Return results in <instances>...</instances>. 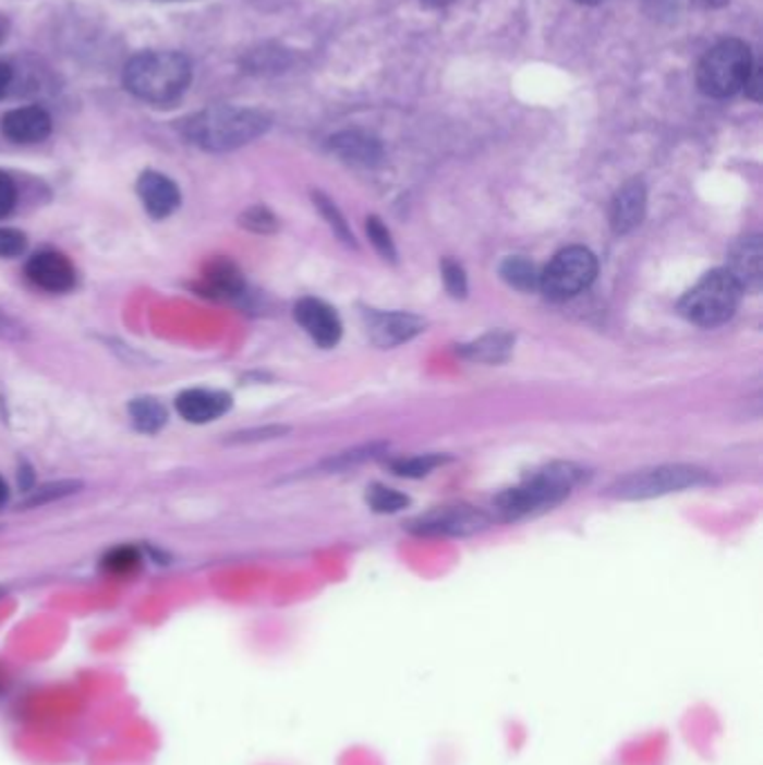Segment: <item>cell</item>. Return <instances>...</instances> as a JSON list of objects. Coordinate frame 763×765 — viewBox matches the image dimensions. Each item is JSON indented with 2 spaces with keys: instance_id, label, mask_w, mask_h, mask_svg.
<instances>
[{
  "instance_id": "cell-29",
  "label": "cell",
  "mask_w": 763,
  "mask_h": 765,
  "mask_svg": "<svg viewBox=\"0 0 763 765\" xmlns=\"http://www.w3.org/2000/svg\"><path fill=\"white\" fill-rule=\"evenodd\" d=\"M367 238L370 242L374 244V248L384 255L386 260L395 263L397 260V248H395V242H392V233L388 231V227L380 222L376 216L367 218Z\"/></svg>"
},
{
  "instance_id": "cell-1",
  "label": "cell",
  "mask_w": 763,
  "mask_h": 765,
  "mask_svg": "<svg viewBox=\"0 0 763 765\" xmlns=\"http://www.w3.org/2000/svg\"><path fill=\"white\" fill-rule=\"evenodd\" d=\"M269 125L271 119L261 110L214 106L189 117L182 123V133L202 150L229 153L263 137Z\"/></svg>"
},
{
  "instance_id": "cell-4",
  "label": "cell",
  "mask_w": 763,
  "mask_h": 765,
  "mask_svg": "<svg viewBox=\"0 0 763 765\" xmlns=\"http://www.w3.org/2000/svg\"><path fill=\"white\" fill-rule=\"evenodd\" d=\"M741 295V287L726 269H714L683 295L678 312L694 325L716 327L735 316Z\"/></svg>"
},
{
  "instance_id": "cell-10",
  "label": "cell",
  "mask_w": 763,
  "mask_h": 765,
  "mask_svg": "<svg viewBox=\"0 0 763 765\" xmlns=\"http://www.w3.org/2000/svg\"><path fill=\"white\" fill-rule=\"evenodd\" d=\"M426 329V320L405 312H370L367 333L376 348H397Z\"/></svg>"
},
{
  "instance_id": "cell-9",
  "label": "cell",
  "mask_w": 763,
  "mask_h": 765,
  "mask_svg": "<svg viewBox=\"0 0 763 765\" xmlns=\"http://www.w3.org/2000/svg\"><path fill=\"white\" fill-rule=\"evenodd\" d=\"M293 318L310 336L314 343L323 350L334 348L343 336V323L338 314L318 298H303L295 303Z\"/></svg>"
},
{
  "instance_id": "cell-26",
  "label": "cell",
  "mask_w": 763,
  "mask_h": 765,
  "mask_svg": "<svg viewBox=\"0 0 763 765\" xmlns=\"http://www.w3.org/2000/svg\"><path fill=\"white\" fill-rule=\"evenodd\" d=\"M365 499H367V503H370V508L374 510V513H380V515L399 513V510H403L410 503V499L403 493H399L395 488H388V486H380V484L367 488V497Z\"/></svg>"
},
{
  "instance_id": "cell-34",
  "label": "cell",
  "mask_w": 763,
  "mask_h": 765,
  "mask_svg": "<svg viewBox=\"0 0 763 765\" xmlns=\"http://www.w3.org/2000/svg\"><path fill=\"white\" fill-rule=\"evenodd\" d=\"M16 184L12 182V178L8 173L0 170V220L8 218L10 212L16 206Z\"/></svg>"
},
{
  "instance_id": "cell-13",
  "label": "cell",
  "mask_w": 763,
  "mask_h": 765,
  "mask_svg": "<svg viewBox=\"0 0 763 765\" xmlns=\"http://www.w3.org/2000/svg\"><path fill=\"white\" fill-rule=\"evenodd\" d=\"M741 291L756 293L763 284V244L759 235L741 238L732 248L726 269Z\"/></svg>"
},
{
  "instance_id": "cell-39",
  "label": "cell",
  "mask_w": 763,
  "mask_h": 765,
  "mask_svg": "<svg viewBox=\"0 0 763 765\" xmlns=\"http://www.w3.org/2000/svg\"><path fill=\"white\" fill-rule=\"evenodd\" d=\"M423 3L431 5V8H444V5H450L452 0H423Z\"/></svg>"
},
{
  "instance_id": "cell-16",
  "label": "cell",
  "mask_w": 763,
  "mask_h": 765,
  "mask_svg": "<svg viewBox=\"0 0 763 765\" xmlns=\"http://www.w3.org/2000/svg\"><path fill=\"white\" fill-rule=\"evenodd\" d=\"M175 408L184 421L202 425L220 418L231 408V397L220 390H186L175 399Z\"/></svg>"
},
{
  "instance_id": "cell-30",
  "label": "cell",
  "mask_w": 763,
  "mask_h": 765,
  "mask_svg": "<svg viewBox=\"0 0 763 765\" xmlns=\"http://www.w3.org/2000/svg\"><path fill=\"white\" fill-rule=\"evenodd\" d=\"M441 278L452 298H465V293H469V278H465V271L459 263L444 260Z\"/></svg>"
},
{
  "instance_id": "cell-36",
  "label": "cell",
  "mask_w": 763,
  "mask_h": 765,
  "mask_svg": "<svg viewBox=\"0 0 763 765\" xmlns=\"http://www.w3.org/2000/svg\"><path fill=\"white\" fill-rule=\"evenodd\" d=\"M12 78H14L12 68H10L8 63H0V99H3V97L8 95L10 85H12Z\"/></svg>"
},
{
  "instance_id": "cell-31",
  "label": "cell",
  "mask_w": 763,
  "mask_h": 765,
  "mask_svg": "<svg viewBox=\"0 0 763 765\" xmlns=\"http://www.w3.org/2000/svg\"><path fill=\"white\" fill-rule=\"evenodd\" d=\"M27 248V235L19 229H0V258H19Z\"/></svg>"
},
{
  "instance_id": "cell-24",
  "label": "cell",
  "mask_w": 763,
  "mask_h": 765,
  "mask_svg": "<svg viewBox=\"0 0 763 765\" xmlns=\"http://www.w3.org/2000/svg\"><path fill=\"white\" fill-rule=\"evenodd\" d=\"M312 199H314V206L320 210V216L327 220V224L331 227L334 235L341 238V242H346L348 246H356L354 242V233L350 231V224L346 222L343 218V212L338 210V206L323 193H312Z\"/></svg>"
},
{
  "instance_id": "cell-8",
  "label": "cell",
  "mask_w": 763,
  "mask_h": 765,
  "mask_svg": "<svg viewBox=\"0 0 763 765\" xmlns=\"http://www.w3.org/2000/svg\"><path fill=\"white\" fill-rule=\"evenodd\" d=\"M491 518L473 506H446L435 508L428 515L412 522V531L419 535H452L465 537L488 529Z\"/></svg>"
},
{
  "instance_id": "cell-40",
  "label": "cell",
  "mask_w": 763,
  "mask_h": 765,
  "mask_svg": "<svg viewBox=\"0 0 763 765\" xmlns=\"http://www.w3.org/2000/svg\"><path fill=\"white\" fill-rule=\"evenodd\" d=\"M5 36H8V21L0 16V42L5 40Z\"/></svg>"
},
{
  "instance_id": "cell-38",
  "label": "cell",
  "mask_w": 763,
  "mask_h": 765,
  "mask_svg": "<svg viewBox=\"0 0 763 765\" xmlns=\"http://www.w3.org/2000/svg\"><path fill=\"white\" fill-rule=\"evenodd\" d=\"M8 497H10V488H8L5 479L0 477V503H5V501H8Z\"/></svg>"
},
{
  "instance_id": "cell-35",
  "label": "cell",
  "mask_w": 763,
  "mask_h": 765,
  "mask_svg": "<svg viewBox=\"0 0 763 765\" xmlns=\"http://www.w3.org/2000/svg\"><path fill=\"white\" fill-rule=\"evenodd\" d=\"M743 88H746V95H748L750 99L761 101L763 88H761V70H759V68H752V72H750V76H748Z\"/></svg>"
},
{
  "instance_id": "cell-32",
  "label": "cell",
  "mask_w": 763,
  "mask_h": 765,
  "mask_svg": "<svg viewBox=\"0 0 763 765\" xmlns=\"http://www.w3.org/2000/svg\"><path fill=\"white\" fill-rule=\"evenodd\" d=\"M0 340H8V343H23V340H27V329L5 309H0Z\"/></svg>"
},
{
  "instance_id": "cell-41",
  "label": "cell",
  "mask_w": 763,
  "mask_h": 765,
  "mask_svg": "<svg viewBox=\"0 0 763 765\" xmlns=\"http://www.w3.org/2000/svg\"><path fill=\"white\" fill-rule=\"evenodd\" d=\"M576 3H582V5H596V3H601V0H576Z\"/></svg>"
},
{
  "instance_id": "cell-2",
  "label": "cell",
  "mask_w": 763,
  "mask_h": 765,
  "mask_svg": "<svg viewBox=\"0 0 763 765\" xmlns=\"http://www.w3.org/2000/svg\"><path fill=\"white\" fill-rule=\"evenodd\" d=\"M191 74V63L180 52H142L125 63L123 85L146 104L168 106L186 93Z\"/></svg>"
},
{
  "instance_id": "cell-11",
  "label": "cell",
  "mask_w": 763,
  "mask_h": 765,
  "mask_svg": "<svg viewBox=\"0 0 763 765\" xmlns=\"http://www.w3.org/2000/svg\"><path fill=\"white\" fill-rule=\"evenodd\" d=\"M25 274L34 287L50 293H65L76 284V271L72 263L63 253L52 248L34 253L25 267Z\"/></svg>"
},
{
  "instance_id": "cell-7",
  "label": "cell",
  "mask_w": 763,
  "mask_h": 765,
  "mask_svg": "<svg viewBox=\"0 0 763 765\" xmlns=\"http://www.w3.org/2000/svg\"><path fill=\"white\" fill-rule=\"evenodd\" d=\"M598 274L596 255L584 246H571L560 251L548 267L540 274V289L548 301H569L582 293Z\"/></svg>"
},
{
  "instance_id": "cell-17",
  "label": "cell",
  "mask_w": 763,
  "mask_h": 765,
  "mask_svg": "<svg viewBox=\"0 0 763 765\" xmlns=\"http://www.w3.org/2000/svg\"><path fill=\"white\" fill-rule=\"evenodd\" d=\"M244 276L240 267L229 258L210 260L199 278V291L204 295L218 298V301H233L244 293Z\"/></svg>"
},
{
  "instance_id": "cell-27",
  "label": "cell",
  "mask_w": 763,
  "mask_h": 765,
  "mask_svg": "<svg viewBox=\"0 0 763 765\" xmlns=\"http://www.w3.org/2000/svg\"><path fill=\"white\" fill-rule=\"evenodd\" d=\"M448 461L446 454H416L408 459H399L392 463V471L401 477H426L431 475L437 465H444Z\"/></svg>"
},
{
  "instance_id": "cell-28",
  "label": "cell",
  "mask_w": 763,
  "mask_h": 765,
  "mask_svg": "<svg viewBox=\"0 0 763 765\" xmlns=\"http://www.w3.org/2000/svg\"><path fill=\"white\" fill-rule=\"evenodd\" d=\"M240 224L251 231V233H261V235H269L278 231V218L267 206H251L246 208L240 216Z\"/></svg>"
},
{
  "instance_id": "cell-3",
  "label": "cell",
  "mask_w": 763,
  "mask_h": 765,
  "mask_svg": "<svg viewBox=\"0 0 763 765\" xmlns=\"http://www.w3.org/2000/svg\"><path fill=\"white\" fill-rule=\"evenodd\" d=\"M582 467L573 463H550L544 471L526 479L522 486L506 490L497 497L495 510L504 522H518L542 513L565 501L582 482Z\"/></svg>"
},
{
  "instance_id": "cell-37",
  "label": "cell",
  "mask_w": 763,
  "mask_h": 765,
  "mask_svg": "<svg viewBox=\"0 0 763 765\" xmlns=\"http://www.w3.org/2000/svg\"><path fill=\"white\" fill-rule=\"evenodd\" d=\"M694 3H697L699 8H705V10H716V8L728 5L730 0H694Z\"/></svg>"
},
{
  "instance_id": "cell-18",
  "label": "cell",
  "mask_w": 763,
  "mask_h": 765,
  "mask_svg": "<svg viewBox=\"0 0 763 765\" xmlns=\"http://www.w3.org/2000/svg\"><path fill=\"white\" fill-rule=\"evenodd\" d=\"M516 348V336L508 331H491L480 336L473 343H465L459 348V354L471 361V363H486V365H497L508 361V356L513 354Z\"/></svg>"
},
{
  "instance_id": "cell-22",
  "label": "cell",
  "mask_w": 763,
  "mask_h": 765,
  "mask_svg": "<svg viewBox=\"0 0 763 765\" xmlns=\"http://www.w3.org/2000/svg\"><path fill=\"white\" fill-rule=\"evenodd\" d=\"M81 488H83V482H78V479H59V482H50V484L38 486V488H32L29 495L23 499L21 506H23V508L46 506V503L65 499V497L78 493Z\"/></svg>"
},
{
  "instance_id": "cell-6",
  "label": "cell",
  "mask_w": 763,
  "mask_h": 765,
  "mask_svg": "<svg viewBox=\"0 0 763 765\" xmlns=\"http://www.w3.org/2000/svg\"><path fill=\"white\" fill-rule=\"evenodd\" d=\"M712 477L697 465H658L650 471L631 473L609 488V495L625 501H641L652 497H663L669 493H681L688 488H699L710 484Z\"/></svg>"
},
{
  "instance_id": "cell-20",
  "label": "cell",
  "mask_w": 763,
  "mask_h": 765,
  "mask_svg": "<svg viewBox=\"0 0 763 765\" xmlns=\"http://www.w3.org/2000/svg\"><path fill=\"white\" fill-rule=\"evenodd\" d=\"M129 414H131V421H133L135 428L144 435H157L168 423L166 408L153 397L133 399L129 405Z\"/></svg>"
},
{
  "instance_id": "cell-14",
  "label": "cell",
  "mask_w": 763,
  "mask_h": 765,
  "mask_svg": "<svg viewBox=\"0 0 763 765\" xmlns=\"http://www.w3.org/2000/svg\"><path fill=\"white\" fill-rule=\"evenodd\" d=\"M0 131L14 144H38L50 137L52 119L44 108L27 106L8 112L0 121Z\"/></svg>"
},
{
  "instance_id": "cell-33",
  "label": "cell",
  "mask_w": 763,
  "mask_h": 765,
  "mask_svg": "<svg viewBox=\"0 0 763 765\" xmlns=\"http://www.w3.org/2000/svg\"><path fill=\"white\" fill-rule=\"evenodd\" d=\"M289 428L284 425H269V428H256V430H244L231 437L233 444H251V441H267V439H276L287 435Z\"/></svg>"
},
{
  "instance_id": "cell-25",
  "label": "cell",
  "mask_w": 763,
  "mask_h": 765,
  "mask_svg": "<svg viewBox=\"0 0 763 765\" xmlns=\"http://www.w3.org/2000/svg\"><path fill=\"white\" fill-rule=\"evenodd\" d=\"M386 450V444H367V446H361V448H352V450H346L341 454H336L331 459H327L320 467L327 473H338V471H348V467H354L363 461H370L374 459L376 454H380Z\"/></svg>"
},
{
  "instance_id": "cell-42",
  "label": "cell",
  "mask_w": 763,
  "mask_h": 765,
  "mask_svg": "<svg viewBox=\"0 0 763 765\" xmlns=\"http://www.w3.org/2000/svg\"><path fill=\"white\" fill-rule=\"evenodd\" d=\"M3 595H5V591H3V588H0V598H3Z\"/></svg>"
},
{
  "instance_id": "cell-19",
  "label": "cell",
  "mask_w": 763,
  "mask_h": 765,
  "mask_svg": "<svg viewBox=\"0 0 763 765\" xmlns=\"http://www.w3.org/2000/svg\"><path fill=\"white\" fill-rule=\"evenodd\" d=\"M329 148L331 153H336L341 159H346L348 163H361V166H374L378 163L380 155V144L363 133L356 131H348L329 139Z\"/></svg>"
},
{
  "instance_id": "cell-12",
  "label": "cell",
  "mask_w": 763,
  "mask_h": 765,
  "mask_svg": "<svg viewBox=\"0 0 763 765\" xmlns=\"http://www.w3.org/2000/svg\"><path fill=\"white\" fill-rule=\"evenodd\" d=\"M137 195L153 220H166L182 204V193L178 184L157 170H144L137 180Z\"/></svg>"
},
{
  "instance_id": "cell-21",
  "label": "cell",
  "mask_w": 763,
  "mask_h": 765,
  "mask_svg": "<svg viewBox=\"0 0 763 765\" xmlns=\"http://www.w3.org/2000/svg\"><path fill=\"white\" fill-rule=\"evenodd\" d=\"M499 276L504 278L506 284H511L513 289L520 291H531L535 287H540V274L535 269V265L522 255H513V258H506L499 267Z\"/></svg>"
},
{
  "instance_id": "cell-15",
  "label": "cell",
  "mask_w": 763,
  "mask_h": 765,
  "mask_svg": "<svg viewBox=\"0 0 763 765\" xmlns=\"http://www.w3.org/2000/svg\"><path fill=\"white\" fill-rule=\"evenodd\" d=\"M647 210V191L641 180H631L616 193L611 202V229L616 235H627L639 229Z\"/></svg>"
},
{
  "instance_id": "cell-23",
  "label": "cell",
  "mask_w": 763,
  "mask_h": 765,
  "mask_svg": "<svg viewBox=\"0 0 763 765\" xmlns=\"http://www.w3.org/2000/svg\"><path fill=\"white\" fill-rule=\"evenodd\" d=\"M106 573L133 575L142 567V552L135 546H117L101 560Z\"/></svg>"
},
{
  "instance_id": "cell-5",
  "label": "cell",
  "mask_w": 763,
  "mask_h": 765,
  "mask_svg": "<svg viewBox=\"0 0 763 765\" xmlns=\"http://www.w3.org/2000/svg\"><path fill=\"white\" fill-rule=\"evenodd\" d=\"M752 72V52L739 38L720 40L699 63L697 83L703 95L726 99L737 95Z\"/></svg>"
}]
</instances>
